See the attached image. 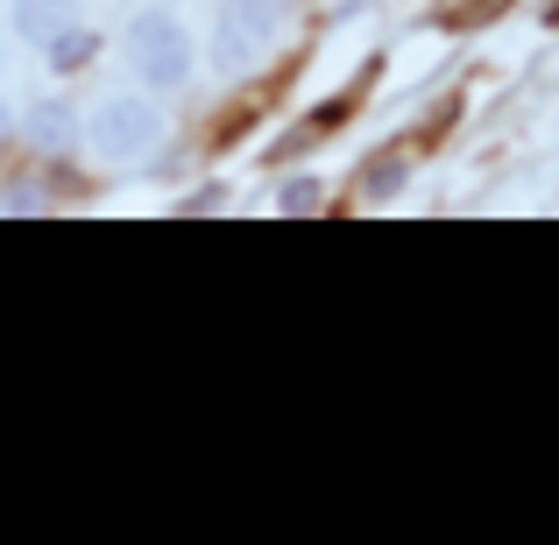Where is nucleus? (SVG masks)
I'll return each mask as SVG.
<instances>
[{
    "mask_svg": "<svg viewBox=\"0 0 559 545\" xmlns=\"http://www.w3.org/2000/svg\"><path fill=\"white\" fill-rule=\"evenodd\" d=\"M128 57H135V71L150 85H185V71H191V43L170 14H142L128 28Z\"/></svg>",
    "mask_w": 559,
    "mask_h": 545,
    "instance_id": "1",
    "label": "nucleus"
},
{
    "mask_svg": "<svg viewBox=\"0 0 559 545\" xmlns=\"http://www.w3.org/2000/svg\"><path fill=\"white\" fill-rule=\"evenodd\" d=\"M93 135H99L107 156H135L142 142H156V107L150 99H107L99 121H93Z\"/></svg>",
    "mask_w": 559,
    "mask_h": 545,
    "instance_id": "2",
    "label": "nucleus"
},
{
    "mask_svg": "<svg viewBox=\"0 0 559 545\" xmlns=\"http://www.w3.org/2000/svg\"><path fill=\"white\" fill-rule=\"evenodd\" d=\"M270 22H276L270 0H234V8L219 14V64H248V57L270 43Z\"/></svg>",
    "mask_w": 559,
    "mask_h": 545,
    "instance_id": "3",
    "label": "nucleus"
},
{
    "mask_svg": "<svg viewBox=\"0 0 559 545\" xmlns=\"http://www.w3.org/2000/svg\"><path fill=\"white\" fill-rule=\"evenodd\" d=\"M14 28H22L28 43H43V50H50L57 36H71V28H79V14H71V0H14Z\"/></svg>",
    "mask_w": 559,
    "mask_h": 545,
    "instance_id": "4",
    "label": "nucleus"
},
{
    "mask_svg": "<svg viewBox=\"0 0 559 545\" xmlns=\"http://www.w3.org/2000/svg\"><path fill=\"white\" fill-rule=\"evenodd\" d=\"M36 135H43V142H50V150H57V142L71 135V121H64V114H57V107H43V114H36Z\"/></svg>",
    "mask_w": 559,
    "mask_h": 545,
    "instance_id": "5",
    "label": "nucleus"
}]
</instances>
